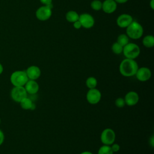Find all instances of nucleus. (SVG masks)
I'll return each mask as SVG.
<instances>
[{
	"instance_id": "nucleus-4",
	"label": "nucleus",
	"mask_w": 154,
	"mask_h": 154,
	"mask_svg": "<svg viewBox=\"0 0 154 154\" xmlns=\"http://www.w3.org/2000/svg\"><path fill=\"white\" fill-rule=\"evenodd\" d=\"M123 53L126 58L135 60L140 54V48L135 43H129L123 47Z\"/></svg>"
},
{
	"instance_id": "nucleus-21",
	"label": "nucleus",
	"mask_w": 154,
	"mask_h": 154,
	"mask_svg": "<svg viewBox=\"0 0 154 154\" xmlns=\"http://www.w3.org/2000/svg\"><path fill=\"white\" fill-rule=\"evenodd\" d=\"M113 152L111 148V146L103 145L98 150L97 154H113Z\"/></svg>"
},
{
	"instance_id": "nucleus-3",
	"label": "nucleus",
	"mask_w": 154,
	"mask_h": 154,
	"mask_svg": "<svg viewBox=\"0 0 154 154\" xmlns=\"http://www.w3.org/2000/svg\"><path fill=\"white\" fill-rule=\"evenodd\" d=\"M28 79L25 70L14 71L10 78V82L14 87H23Z\"/></svg>"
},
{
	"instance_id": "nucleus-31",
	"label": "nucleus",
	"mask_w": 154,
	"mask_h": 154,
	"mask_svg": "<svg viewBox=\"0 0 154 154\" xmlns=\"http://www.w3.org/2000/svg\"><path fill=\"white\" fill-rule=\"evenodd\" d=\"M150 6L152 10L154 9V0H151L150 2Z\"/></svg>"
},
{
	"instance_id": "nucleus-27",
	"label": "nucleus",
	"mask_w": 154,
	"mask_h": 154,
	"mask_svg": "<svg viewBox=\"0 0 154 154\" xmlns=\"http://www.w3.org/2000/svg\"><path fill=\"white\" fill-rule=\"evenodd\" d=\"M73 27H74L75 29H80V28L82 27L81 24V23H80V22H79V20H77V21L73 22Z\"/></svg>"
},
{
	"instance_id": "nucleus-30",
	"label": "nucleus",
	"mask_w": 154,
	"mask_h": 154,
	"mask_svg": "<svg viewBox=\"0 0 154 154\" xmlns=\"http://www.w3.org/2000/svg\"><path fill=\"white\" fill-rule=\"evenodd\" d=\"M117 4H124L126 3V2H128L129 0H114Z\"/></svg>"
},
{
	"instance_id": "nucleus-26",
	"label": "nucleus",
	"mask_w": 154,
	"mask_h": 154,
	"mask_svg": "<svg viewBox=\"0 0 154 154\" xmlns=\"http://www.w3.org/2000/svg\"><path fill=\"white\" fill-rule=\"evenodd\" d=\"M40 1L44 5H49L52 4V0H40Z\"/></svg>"
},
{
	"instance_id": "nucleus-34",
	"label": "nucleus",
	"mask_w": 154,
	"mask_h": 154,
	"mask_svg": "<svg viewBox=\"0 0 154 154\" xmlns=\"http://www.w3.org/2000/svg\"><path fill=\"white\" fill-rule=\"evenodd\" d=\"M0 124H1V119H0Z\"/></svg>"
},
{
	"instance_id": "nucleus-9",
	"label": "nucleus",
	"mask_w": 154,
	"mask_h": 154,
	"mask_svg": "<svg viewBox=\"0 0 154 154\" xmlns=\"http://www.w3.org/2000/svg\"><path fill=\"white\" fill-rule=\"evenodd\" d=\"M78 20L80 22L82 27L86 29L92 28L95 22L93 17L88 13H82L80 14Z\"/></svg>"
},
{
	"instance_id": "nucleus-15",
	"label": "nucleus",
	"mask_w": 154,
	"mask_h": 154,
	"mask_svg": "<svg viewBox=\"0 0 154 154\" xmlns=\"http://www.w3.org/2000/svg\"><path fill=\"white\" fill-rule=\"evenodd\" d=\"M117 7V3L114 0H105L102 2V10L107 14L114 13Z\"/></svg>"
},
{
	"instance_id": "nucleus-2",
	"label": "nucleus",
	"mask_w": 154,
	"mask_h": 154,
	"mask_svg": "<svg viewBox=\"0 0 154 154\" xmlns=\"http://www.w3.org/2000/svg\"><path fill=\"white\" fill-rule=\"evenodd\" d=\"M143 32L144 30L142 25L136 21H132L126 28V35L129 38L134 40H137L141 38L143 34Z\"/></svg>"
},
{
	"instance_id": "nucleus-25",
	"label": "nucleus",
	"mask_w": 154,
	"mask_h": 154,
	"mask_svg": "<svg viewBox=\"0 0 154 154\" xmlns=\"http://www.w3.org/2000/svg\"><path fill=\"white\" fill-rule=\"evenodd\" d=\"M111 145H112V146H111V149H112L113 153H114V152H117L119 151V150H120V146L119 144H116V143H115V144L113 143V144H112Z\"/></svg>"
},
{
	"instance_id": "nucleus-11",
	"label": "nucleus",
	"mask_w": 154,
	"mask_h": 154,
	"mask_svg": "<svg viewBox=\"0 0 154 154\" xmlns=\"http://www.w3.org/2000/svg\"><path fill=\"white\" fill-rule=\"evenodd\" d=\"M133 21L132 17L128 14H122L120 15L117 20L116 22L117 25L120 28H127Z\"/></svg>"
},
{
	"instance_id": "nucleus-19",
	"label": "nucleus",
	"mask_w": 154,
	"mask_h": 154,
	"mask_svg": "<svg viewBox=\"0 0 154 154\" xmlns=\"http://www.w3.org/2000/svg\"><path fill=\"white\" fill-rule=\"evenodd\" d=\"M117 42L122 46L124 47L125 45L129 43V38L126 34H122L118 36Z\"/></svg>"
},
{
	"instance_id": "nucleus-10",
	"label": "nucleus",
	"mask_w": 154,
	"mask_h": 154,
	"mask_svg": "<svg viewBox=\"0 0 154 154\" xmlns=\"http://www.w3.org/2000/svg\"><path fill=\"white\" fill-rule=\"evenodd\" d=\"M135 75L138 81L145 82L150 78L152 76V72L149 68L146 67H141L138 69Z\"/></svg>"
},
{
	"instance_id": "nucleus-14",
	"label": "nucleus",
	"mask_w": 154,
	"mask_h": 154,
	"mask_svg": "<svg viewBox=\"0 0 154 154\" xmlns=\"http://www.w3.org/2000/svg\"><path fill=\"white\" fill-rule=\"evenodd\" d=\"M23 87L26 93L29 94H37L39 90V85L35 80L28 79Z\"/></svg>"
},
{
	"instance_id": "nucleus-29",
	"label": "nucleus",
	"mask_w": 154,
	"mask_h": 154,
	"mask_svg": "<svg viewBox=\"0 0 154 154\" xmlns=\"http://www.w3.org/2000/svg\"><path fill=\"white\" fill-rule=\"evenodd\" d=\"M149 141H150V144L151 146L152 147H153L154 146V136L152 135L150 138L149 139Z\"/></svg>"
},
{
	"instance_id": "nucleus-1",
	"label": "nucleus",
	"mask_w": 154,
	"mask_h": 154,
	"mask_svg": "<svg viewBox=\"0 0 154 154\" xmlns=\"http://www.w3.org/2000/svg\"><path fill=\"white\" fill-rule=\"evenodd\" d=\"M138 66L135 60L125 58L122 61L119 66L120 74L125 77H131L135 75Z\"/></svg>"
},
{
	"instance_id": "nucleus-22",
	"label": "nucleus",
	"mask_w": 154,
	"mask_h": 154,
	"mask_svg": "<svg viewBox=\"0 0 154 154\" xmlns=\"http://www.w3.org/2000/svg\"><path fill=\"white\" fill-rule=\"evenodd\" d=\"M123 49V47L122 46L120 45H119L117 42L114 43L111 46L112 51L113 52V53H114L115 54H117V55H119V54H120L121 53H122Z\"/></svg>"
},
{
	"instance_id": "nucleus-33",
	"label": "nucleus",
	"mask_w": 154,
	"mask_h": 154,
	"mask_svg": "<svg viewBox=\"0 0 154 154\" xmlns=\"http://www.w3.org/2000/svg\"><path fill=\"white\" fill-rule=\"evenodd\" d=\"M80 154H93L91 152H89V151H84L82 153H81Z\"/></svg>"
},
{
	"instance_id": "nucleus-28",
	"label": "nucleus",
	"mask_w": 154,
	"mask_h": 154,
	"mask_svg": "<svg viewBox=\"0 0 154 154\" xmlns=\"http://www.w3.org/2000/svg\"><path fill=\"white\" fill-rule=\"evenodd\" d=\"M4 132L2 130L0 129V146L4 143Z\"/></svg>"
},
{
	"instance_id": "nucleus-23",
	"label": "nucleus",
	"mask_w": 154,
	"mask_h": 154,
	"mask_svg": "<svg viewBox=\"0 0 154 154\" xmlns=\"http://www.w3.org/2000/svg\"><path fill=\"white\" fill-rule=\"evenodd\" d=\"M90 6L94 11H99L102 10V2H101L100 0H93L91 2Z\"/></svg>"
},
{
	"instance_id": "nucleus-16",
	"label": "nucleus",
	"mask_w": 154,
	"mask_h": 154,
	"mask_svg": "<svg viewBox=\"0 0 154 154\" xmlns=\"http://www.w3.org/2000/svg\"><path fill=\"white\" fill-rule=\"evenodd\" d=\"M79 15L78 13L73 10L69 11L66 14V20L71 23H73L79 20Z\"/></svg>"
},
{
	"instance_id": "nucleus-24",
	"label": "nucleus",
	"mask_w": 154,
	"mask_h": 154,
	"mask_svg": "<svg viewBox=\"0 0 154 154\" xmlns=\"http://www.w3.org/2000/svg\"><path fill=\"white\" fill-rule=\"evenodd\" d=\"M115 105L118 108H123L126 105L124 98L118 97L117 99H116V100H115Z\"/></svg>"
},
{
	"instance_id": "nucleus-32",
	"label": "nucleus",
	"mask_w": 154,
	"mask_h": 154,
	"mask_svg": "<svg viewBox=\"0 0 154 154\" xmlns=\"http://www.w3.org/2000/svg\"><path fill=\"white\" fill-rule=\"evenodd\" d=\"M4 71V67H3V66L1 63H0V75H1L2 73Z\"/></svg>"
},
{
	"instance_id": "nucleus-5",
	"label": "nucleus",
	"mask_w": 154,
	"mask_h": 154,
	"mask_svg": "<svg viewBox=\"0 0 154 154\" xmlns=\"http://www.w3.org/2000/svg\"><path fill=\"white\" fill-rule=\"evenodd\" d=\"M52 5H43L39 7L35 11V16L37 19L40 21H46L48 20L52 16Z\"/></svg>"
},
{
	"instance_id": "nucleus-17",
	"label": "nucleus",
	"mask_w": 154,
	"mask_h": 154,
	"mask_svg": "<svg viewBox=\"0 0 154 154\" xmlns=\"http://www.w3.org/2000/svg\"><path fill=\"white\" fill-rule=\"evenodd\" d=\"M143 45L147 48H151L154 46V37L152 35H146L142 40Z\"/></svg>"
},
{
	"instance_id": "nucleus-13",
	"label": "nucleus",
	"mask_w": 154,
	"mask_h": 154,
	"mask_svg": "<svg viewBox=\"0 0 154 154\" xmlns=\"http://www.w3.org/2000/svg\"><path fill=\"white\" fill-rule=\"evenodd\" d=\"M26 75L29 79L36 80L41 75V70L37 66H31L25 70Z\"/></svg>"
},
{
	"instance_id": "nucleus-12",
	"label": "nucleus",
	"mask_w": 154,
	"mask_h": 154,
	"mask_svg": "<svg viewBox=\"0 0 154 154\" xmlns=\"http://www.w3.org/2000/svg\"><path fill=\"white\" fill-rule=\"evenodd\" d=\"M124 99L126 105L129 106H132L135 105L138 102L139 96L137 92L131 91L126 94Z\"/></svg>"
},
{
	"instance_id": "nucleus-18",
	"label": "nucleus",
	"mask_w": 154,
	"mask_h": 154,
	"mask_svg": "<svg viewBox=\"0 0 154 154\" xmlns=\"http://www.w3.org/2000/svg\"><path fill=\"white\" fill-rule=\"evenodd\" d=\"M20 106L22 109L25 110H31L32 105L34 103L28 96L23 99H22L20 102Z\"/></svg>"
},
{
	"instance_id": "nucleus-8",
	"label": "nucleus",
	"mask_w": 154,
	"mask_h": 154,
	"mask_svg": "<svg viewBox=\"0 0 154 154\" xmlns=\"http://www.w3.org/2000/svg\"><path fill=\"white\" fill-rule=\"evenodd\" d=\"M101 92L96 88L89 89L86 95L87 102L91 105H95L99 103L101 99Z\"/></svg>"
},
{
	"instance_id": "nucleus-20",
	"label": "nucleus",
	"mask_w": 154,
	"mask_h": 154,
	"mask_svg": "<svg viewBox=\"0 0 154 154\" xmlns=\"http://www.w3.org/2000/svg\"><path fill=\"white\" fill-rule=\"evenodd\" d=\"M85 85L86 86L89 88V89H91V88H94L96 87L97 85V81L96 79V78L93 77V76H90L88 77L85 81Z\"/></svg>"
},
{
	"instance_id": "nucleus-6",
	"label": "nucleus",
	"mask_w": 154,
	"mask_h": 154,
	"mask_svg": "<svg viewBox=\"0 0 154 154\" xmlns=\"http://www.w3.org/2000/svg\"><path fill=\"white\" fill-rule=\"evenodd\" d=\"M116 140V133L111 128L105 129L101 133L100 140L104 145L110 146L113 144Z\"/></svg>"
},
{
	"instance_id": "nucleus-7",
	"label": "nucleus",
	"mask_w": 154,
	"mask_h": 154,
	"mask_svg": "<svg viewBox=\"0 0 154 154\" xmlns=\"http://www.w3.org/2000/svg\"><path fill=\"white\" fill-rule=\"evenodd\" d=\"M10 95L14 101L19 103L22 99L28 96V93L24 87H14L11 91Z\"/></svg>"
}]
</instances>
